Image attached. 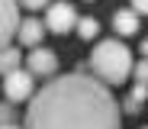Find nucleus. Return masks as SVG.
I'll return each instance as SVG.
<instances>
[{
  "label": "nucleus",
  "instance_id": "obj_1",
  "mask_svg": "<svg viewBox=\"0 0 148 129\" xmlns=\"http://www.w3.org/2000/svg\"><path fill=\"white\" fill-rule=\"evenodd\" d=\"M23 129H122V107L97 74L71 71L29 97Z\"/></svg>",
  "mask_w": 148,
  "mask_h": 129
},
{
  "label": "nucleus",
  "instance_id": "obj_2",
  "mask_svg": "<svg viewBox=\"0 0 148 129\" xmlns=\"http://www.w3.org/2000/svg\"><path fill=\"white\" fill-rule=\"evenodd\" d=\"M103 84H122L126 77L135 71L132 68V52L122 39H100L90 52V65H87Z\"/></svg>",
  "mask_w": 148,
  "mask_h": 129
},
{
  "label": "nucleus",
  "instance_id": "obj_3",
  "mask_svg": "<svg viewBox=\"0 0 148 129\" xmlns=\"http://www.w3.org/2000/svg\"><path fill=\"white\" fill-rule=\"evenodd\" d=\"M77 10H74V3H68V0H55V3H48L45 10V29L55 32V36H68L77 29Z\"/></svg>",
  "mask_w": 148,
  "mask_h": 129
},
{
  "label": "nucleus",
  "instance_id": "obj_4",
  "mask_svg": "<svg viewBox=\"0 0 148 129\" xmlns=\"http://www.w3.org/2000/svg\"><path fill=\"white\" fill-rule=\"evenodd\" d=\"M32 71L26 68H16V71H10V74H3V94H7V100L10 103H23V100H29L32 97V90H36V81H32Z\"/></svg>",
  "mask_w": 148,
  "mask_h": 129
},
{
  "label": "nucleus",
  "instance_id": "obj_5",
  "mask_svg": "<svg viewBox=\"0 0 148 129\" xmlns=\"http://www.w3.org/2000/svg\"><path fill=\"white\" fill-rule=\"evenodd\" d=\"M26 68H29L36 77H55V71H58V55H55L52 48L36 45V48H29V55H26Z\"/></svg>",
  "mask_w": 148,
  "mask_h": 129
},
{
  "label": "nucleus",
  "instance_id": "obj_6",
  "mask_svg": "<svg viewBox=\"0 0 148 129\" xmlns=\"http://www.w3.org/2000/svg\"><path fill=\"white\" fill-rule=\"evenodd\" d=\"M19 0H0V48L19 32Z\"/></svg>",
  "mask_w": 148,
  "mask_h": 129
},
{
  "label": "nucleus",
  "instance_id": "obj_7",
  "mask_svg": "<svg viewBox=\"0 0 148 129\" xmlns=\"http://www.w3.org/2000/svg\"><path fill=\"white\" fill-rule=\"evenodd\" d=\"M45 23L42 19H23L19 23V32H16V39H19V45H26V48H36V45H42V39H45Z\"/></svg>",
  "mask_w": 148,
  "mask_h": 129
},
{
  "label": "nucleus",
  "instance_id": "obj_8",
  "mask_svg": "<svg viewBox=\"0 0 148 129\" xmlns=\"http://www.w3.org/2000/svg\"><path fill=\"white\" fill-rule=\"evenodd\" d=\"M113 29H116V36H119V39L135 36V32H138V13H135L132 7L116 10V13H113Z\"/></svg>",
  "mask_w": 148,
  "mask_h": 129
},
{
  "label": "nucleus",
  "instance_id": "obj_9",
  "mask_svg": "<svg viewBox=\"0 0 148 129\" xmlns=\"http://www.w3.org/2000/svg\"><path fill=\"white\" fill-rule=\"evenodd\" d=\"M19 61H23V52L13 48V45H3V48H0V77L10 74V71H16Z\"/></svg>",
  "mask_w": 148,
  "mask_h": 129
},
{
  "label": "nucleus",
  "instance_id": "obj_10",
  "mask_svg": "<svg viewBox=\"0 0 148 129\" xmlns=\"http://www.w3.org/2000/svg\"><path fill=\"white\" fill-rule=\"evenodd\" d=\"M97 32H100V23H97L93 16H84V19H77V36L87 42V39H97Z\"/></svg>",
  "mask_w": 148,
  "mask_h": 129
},
{
  "label": "nucleus",
  "instance_id": "obj_11",
  "mask_svg": "<svg viewBox=\"0 0 148 129\" xmlns=\"http://www.w3.org/2000/svg\"><path fill=\"white\" fill-rule=\"evenodd\" d=\"M138 110H142V103H138V100H135L132 94H126V100H122V113H129V116H135Z\"/></svg>",
  "mask_w": 148,
  "mask_h": 129
},
{
  "label": "nucleus",
  "instance_id": "obj_12",
  "mask_svg": "<svg viewBox=\"0 0 148 129\" xmlns=\"http://www.w3.org/2000/svg\"><path fill=\"white\" fill-rule=\"evenodd\" d=\"M0 123H16V107H10V100L0 103Z\"/></svg>",
  "mask_w": 148,
  "mask_h": 129
},
{
  "label": "nucleus",
  "instance_id": "obj_13",
  "mask_svg": "<svg viewBox=\"0 0 148 129\" xmlns=\"http://www.w3.org/2000/svg\"><path fill=\"white\" fill-rule=\"evenodd\" d=\"M135 81H138V84H148V58H142V61L135 65Z\"/></svg>",
  "mask_w": 148,
  "mask_h": 129
},
{
  "label": "nucleus",
  "instance_id": "obj_14",
  "mask_svg": "<svg viewBox=\"0 0 148 129\" xmlns=\"http://www.w3.org/2000/svg\"><path fill=\"white\" fill-rule=\"evenodd\" d=\"M129 94H132L138 103H145V100H148V84H138V81H135V87H132Z\"/></svg>",
  "mask_w": 148,
  "mask_h": 129
},
{
  "label": "nucleus",
  "instance_id": "obj_15",
  "mask_svg": "<svg viewBox=\"0 0 148 129\" xmlns=\"http://www.w3.org/2000/svg\"><path fill=\"white\" fill-rule=\"evenodd\" d=\"M48 3H52V0H19V7H26V10H42Z\"/></svg>",
  "mask_w": 148,
  "mask_h": 129
},
{
  "label": "nucleus",
  "instance_id": "obj_16",
  "mask_svg": "<svg viewBox=\"0 0 148 129\" xmlns=\"http://www.w3.org/2000/svg\"><path fill=\"white\" fill-rule=\"evenodd\" d=\"M129 3H132V10L138 16H148V0H129Z\"/></svg>",
  "mask_w": 148,
  "mask_h": 129
},
{
  "label": "nucleus",
  "instance_id": "obj_17",
  "mask_svg": "<svg viewBox=\"0 0 148 129\" xmlns=\"http://www.w3.org/2000/svg\"><path fill=\"white\" fill-rule=\"evenodd\" d=\"M138 52H142V55L148 58V39H142V45H138Z\"/></svg>",
  "mask_w": 148,
  "mask_h": 129
},
{
  "label": "nucleus",
  "instance_id": "obj_18",
  "mask_svg": "<svg viewBox=\"0 0 148 129\" xmlns=\"http://www.w3.org/2000/svg\"><path fill=\"white\" fill-rule=\"evenodd\" d=\"M0 129H19L16 123H0Z\"/></svg>",
  "mask_w": 148,
  "mask_h": 129
},
{
  "label": "nucleus",
  "instance_id": "obj_19",
  "mask_svg": "<svg viewBox=\"0 0 148 129\" xmlns=\"http://www.w3.org/2000/svg\"><path fill=\"white\" fill-rule=\"evenodd\" d=\"M142 129H148V126H142Z\"/></svg>",
  "mask_w": 148,
  "mask_h": 129
}]
</instances>
